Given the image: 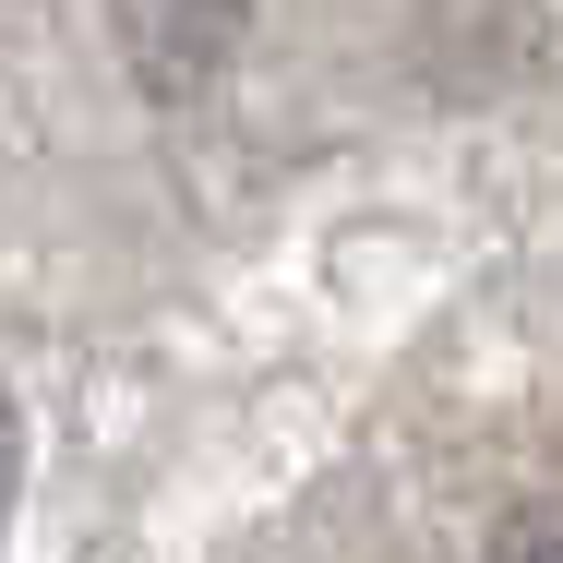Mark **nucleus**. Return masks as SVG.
I'll list each match as a JSON object with an SVG mask.
<instances>
[{
    "instance_id": "obj_1",
    "label": "nucleus",
    "mask_w": 563,
    "mask_h": 563,
    "mask_svg": "<svg viewBox=\"0 0 563 563\" xmlns=\"http://www.w3.org/2000/svg\"><path fill=\"white\" fill-rule=\"evenodd\" d=\"M109 12H120V48H132V73L156 97H205L228 73V48H240L252 0H109Z\"/></svg>"
},
{
    "instance_id": "obj_2",
    "label": "nucleus",
    "mask_w": 563,
    "mask_h": 563,
    "mask_svg": "<svg viewBox=\"0 0 563 563\" xmlns=\"http://www.w3.org/2000/svg\"><path fill=\"white\" fill-rule=\"evenodd\" d=\"M0 492H12V396H0Z\"/></svg>"
},
{
    "instance_id": "obj_3",
    "label": "nucleus",
    "mask_w": 563,
    "mask_h": 563,
    "mask_svg": "<svg viewBox=\"0 0 563 563\" xmlns=\"http://www.w3.org/2000/svg\"><path fill=\"white\" fill-rule=\"evenodd\" d=\"M516 563H563V540H528V552H516Z\"/></svg>"
}]
</instances>
